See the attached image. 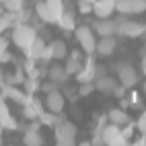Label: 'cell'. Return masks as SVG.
Segmentation results:
<instances>
[{
  "instance_id": "obj_1",
  "label": "cell",
  "mask_w": 146,
  "mask_h": 146,
  "mask_svg": "<svg viewBox=\"0 0 146 146\" xmlns=\"http://www.w3.org/2000/svg\"><path fill=\"white\" fill-rule=\"evenodd\" d=\"M54 134H56V144L58 146H72L76 142L78 128H76V123L70 121V119H58Z\"/></svg>"
},
{
  "instance_id": "obj_2",
  "label": "cell",
  "mask_w": 146,
  "mask_h": 146,
  "mask_svg": "<svg viewBox=\"0 0 146 146\" xmlns=\"http://www.w3.org/2000/svg\"><path fill=\"white\" fill-rule=\"evenodd\" d=\"M37 37V31H35V27H31V25H27V23H19V25H15V29H13V43L17 45V47H21V50L25 52L29 45H31V41Z\"/></svg>"
},
{
  "instance_id": "obj_3",
  "label": "cell",
  "mask_w": 146,
  "mask_h": 146,
  "mask_svg": "<svg viewBox=\"0 0 146 146\" xmlns=\"http://www.w3.org/2000/svg\"><path fill=\"white\" fill-rule=\"evenodd\" d=\"M74 35H76V41H78L80 50H82L86 56H93V54H95V47H97V37H95L93 27L80 25V27L74 29Z\"/></svg>"
},
{
  "instance_id": "obj_4",
  "label": "cell",
  "mask_w": 146,
  "mask_h": 146,
  "mask_svg": "<svg viewBox=\"0 0 146 146\" xmlns=\"http://www.w3.org/2000/svg\"><path fill=\"white\" fill-rule=\"evenodd\" d=\"M101 138H103V144H109V146H123V144H128V140H125L123 134H121V125H115L111 121H107L101 128Z\"/></svg>"
},
{
  "instance_id": "obj_5",
  "label": "cell",
  "mask_w": 146,
  "mask_h": 146,
  "mask_svg": "<svg viewBox=\"0 0 146 146\" xmlns=\"http://www.w3.org/2000/svg\"><path fill=\"white\" fill-rule=\"evenodd\" d=\"M115 72H117V78H119V84H123L125 89H132V86H136V82H138V72H136V68L128 62H121L115 66Z\"/></svg>"
},
{
  "instance_id": "obj_6",
  "label": "cell",
  "mask_w": 146,
  "mask_h": 146,
  "mask_svg": "<svg viewBox=\"0 0 146 146\" xmlns=\"http://www.w3.org/2000/svg\"><path fill=\"white\" fill-rule=\"evenodd\" d=\"M115 35L140 37V35H144V25L136 23V21H128V19H121V21H117V33H115Z\"/></svg>"
},
{
  "instance_id": "obj_7",
  "label": "cell",
  "mask_w": 146,
  "mask_h": 146,
  "mask_svg": "<svg viewBox=\"0 0 146 146\" xmlns=\"http://www.w3.org/2000/svg\"><path fill=\"white\" fill-rule=\"evenodd\" d=\"M115 11H119L121 15H140L146 11V0H117Z\"/></svg>"
},
{
  "instance_id": "obj_8",
  "label": "cell",
  "mask_w": 146,
  "mask_h": 146,
  "mask_svg": "<svg viewBox=\"0 0 146 146\" xmlns=\"http://www.w3.org/2000/svg\"><path fill=\"white\" fill-rule=\"evenodd\" d=\"M74 76H76L78 82H95V78H97V64H95L93 58H86V60L82 62V66H80V70Z\"/></svg>"
},
{
  "instance_id": "obj_9",
  "label": "cell",
  "mask_w": 146,
  "mask_h": 146,
  "mask_svg": "<svg viewBox=\"0 0 146 146\" xmlns=\"http://www.w3.org/2000/svg\"><path fill=\"white\" fill-rule=\"evenodd\" d=\"M43 105H45V109H47V111L62 113V111H64V107H66V97L56 89V91H52V93H47Z\"/></svg>"
},
{
  "instance_id": "obj_10",
  "label": "cell",
  "mask_w": 146,
  "mask_h": 146,
  "mask_svg": "<svg viewBox=\"0 0 146 146\" xmlns=\"http://www.w3.org/2000/svg\"><path fill=\"white\" fill-rule=\"evenodd\" d=\"M117 47V35H101V39H97L95 54L99 56H111Z\"/></svg>"
},
{
  "instance_id": "obj_11",
  "label": "cell",
  "mask_w": 146,
  "mask_h": 146,
  "mask_svg": "<svg viewBox=\"0 0 146 146\" xmlns=\"http://www.w3.org/2000/svg\"><path fill=\"white\" fill-rule=\"evenodd\" d=\"M0 125H2V130H17L19 128V121L13 117V113L6 105V99H2V97H0Z\"/></svg>"
},
{
  "instance_id": "obj_12",
  "label": "cell",
  "mask_w": 146,
  "mask_h": 146,
  "mask_svg": "<svg viewBox=\"0 0 146 146\" xmlns=\"http://www.w3.org/2000/svg\"><path fill=\"white\" fill-rule=\"evenodd\" d=\"M115 2L117 0H95L93 13L97 15V19H109L115 13Z\"/></svg>"
},
{
  "instance_id": "obj_13",
  "label": "cell",
  "mask_w": 146,
  "mask_h": 146,
  "mask_svg": "<svg viewBox=\"0 0 146 146\" xmlns=\"http://www.w3.org/2000/svg\"><path fill=\"white\" fill-rule=\"evenodd\" d=\"M93 31L99 35H115L117 33V21H113V19H97L93 25Z\"/></svg>"
},
{
  "instance_id": "obj_14",
  "label": "cell",
  "mask_w": 146,
  "mask_h": 146,
  "mask_svg": "<svg viewBox=\"0 0 146 146\" xmlns=\"http://www.w3.org/2000/svg\"><path fill=\"white\" fill-rule=\"evenodd\" d=\"M115 86H117V80H115L113 76L101 74V76H97V78H95V91H101L105 95H111Z\"/></svg>"
},
{
  "instance_id": "obj_15",
  "label": "cell",
  "mask_w": 146,
  "mask_h": 146,
  "mask_svg": "<svg viewBox=\"0 0 146 146\" xmlns=\"http://www.w3.org/2000/svg\"><path fill=\"white\" fill-rule=\"evenodd\" d=\"M107 119H109L111 123H115V125H125V123L132 121L128 111H125L123 107H115V109H111L109 113H107Z\"/></svg>"
},
{
  "instance_id": "obj_16",
  "label": "cell",
  "mask_w": 146,
  "mask_h": 146,
  "mask_svg": "<svg viewBox=\"0 0 146 146\" xmlns=\"http://www.w3.org/2000/svg\"><path fill=\"white\" fill-rule=\"evenodd\" d=\"M80 66H82V52H78V50H74V52H70V60L66 62V72H68V76H74L76 72L80 70Z\"/></svg>"
},
{
  "instance_id": "obj_17",
  "label": "cell",
  "mask_w": 146,
  "mask_h": 146,
  "mask_svg": "<svg viewBox=\"0 0 146 146\" xmlns=\"http://www.w3.org/2000/svg\"><path fill=\"white\" fill-rule=\"evenodd\" d=\"M23 144H27V146H41L43 138L39 134V128H27L23 132Z\"/></svg>"
},
{
  "instance_id": "obj_18",
  "label": "cell",
  "mask_w": 146,
  "mask_h": 146,
  "mask_svg": "<svg viewBox=\"0 0 146 146\" xmlns=\"http://www.w3.org/2000/svg\"><path fill=\"white\" fill-rule=\"evenodd\" d=\"M43 47H45V41L41 39L39 35H37L35 39L31 41V45H29L27 50H25V54H27V58H31V60H35V62H37V60L41 58V52H43Z\"/></svg>"
},
{
  "instance_id": "obj_19",
  "label": "cell",
  "mask_w": 146,
  "mask_h": 146,
  "mask_svg": "<svg viewBox=\"0 0 146 146\" xmlns=\"http://www.w3.org/2000/svg\"><path fill=\"white\" fill-rule=\"evenodd\" d=\"M47 47H50V52H52V58H54V60H62V58L68 56L66 41H62V39H54L52 43H47Z\"/></svg>"
},
{
  "instance_id": "obj_20",
  "label": "cell",
  "mask_w": 146,
  "mask_h": 146,
  "mask_svg": "<svg viewBox=\"0 0 146 146\" xmlns=\"http://www.w3.org/2000/svg\"><path fill=\"white\" fill-rule=\"evenodd\" d=\"M47 74H50V80H54L56 84H64L68 80V72H66V68L60 66V64H54L50 70H47Z\"/></svg>"
},
{
  "instance_id": "obj_21",
  "label": "cell",
  "mask_w": 146,
  "mask_h": 146,
  "mask_svg": "<svg viewBox=\"0 0 146 146\" xmlns=\"http://www.w3.org/2000/svg\"><path fill=\"white\" fill-rule=\"evenodd\" d=\"M56 23L60 25V29H64V31H74L76 29V19H74V15L70 11H64Z\"/></svg>"
},
{
  "instance_id": "obj_22",
  "label": "cell",
  "mask_w": 146,
  "mask_h": 146,
  "mask_svg": "<svg viewBox=\"0 0 146 146\" xmlns=\"http://www.w3.org/2000/svg\"><path fill=\"white\" fill-rule=\"evenodd\" d=\"M35 13H37V19H39V21H43V23H54L52 11H50V6H47L45 0H41V2L35 4Z\"/></svg>"
},
{
  "instance_id": "obj_23",
  "label": "cell",
  "mask_w": 146,
  "mask_h": 146,
  "mask_svg": "<svg viewBox=\"0 0 146 146\" xmlns=\"http://www.w3.org/2000/svg\"><path fill=\"white\" fill-rule=\"evenodd\" d=\"M58 115H60V113H54V111H47V109H43V111L39 113V117H37V119H39V123H41V125L54 128V125L58 123V119H60Z\"/></svg>"
},
{
  "instance_id": "obj_24",
  "label": "cell",
  "mask_w": 146,
  "mask_h": 146,
  "mask_svg": "<svg viewBox=\"0 0 146 146\" xmlns=\"http://www.w3.org/2000/svg\"><path fill=\"white\" fill-rule=\"evenodd\" d=\"M23 80H25L23 66H21V68H17V70H13L11 74H6V72H4V82H6V84H23Z\"/></svg>"
},
{
  "instance_id": "obj_25",
  "label": "cell",
  "mask_w": 146,
  "mask_h": 146,
  "mask_svg": "<svg viewBox=\"0 0 146 146\" xmlns=\"http://www.w3.org/2000/svg\"><path fill=\"white\" fill-rule=\"evenodd\" d=\"M23 91L29 93V95H35L37 91H41V82H39V78H31V76H27V78L23 80Z\"/></svg>"
},
{
  "instance_id": "obj_26",
  "label": "cell",
  "mask_w": 146,
  "mask_h": 146,
  "mask_svg": "<svg viewBox=\"0 0 146 146\" xmlns=\"http://www.w3.org/2000/svg\"><path fill=\"white\" fill-rule=\"evenodd\" d=\"M47 6H50V11H52V17H54V23L60 19V15L66 11L64 8V0H45Z\"/></svg>"
},
{
  "instance_id": "obj_27",
  "label": "cell",
  "mask_w": 146,
  "mask_h": 146,
  "mask_svg": "<svg viewBox=\"0 0 146 146\" xmlns=\"http://www.w3.org/2000/svg\"><path fill=\"white\" fill-rule=\"evenodd\" d=\"M23 6H25V0H6V2H4V11L19 13Z\"/></svg>"
},
{
  "instance_id": "obj_28",
  "label": "cell",
  "mask_w": 146,
  "mask_h": 146,
  "mask_svg": "<svg viewBox=\"0 0 146 146\" xmlns=\"http://www.w3.org/2000/svg\"><path fill=\"white\" fill-rule=\"evenodd\" d=\"M134 128L138 130L140 134H144V132H146V111H142V113L138 115V119L134 121Z\"/></svg>"
},
{
  "instance_id": "obj_29",
  "label": "cell",
  "mask_w": 146,
  "mask_h": 146,
  "mask_svg": "<svg viewBox=\"0 0 146 146\" xmlns=\"http://www.w3.org/2000/svg\"><path fill=\"white\" fill-rule=\"evenodd\" d=\"M95 91V82H80V89H78V97H86Z\"/></svg>"
},
{
  "instance_id": "obj_30",
  "label": "cell",
  "mask_w": 146,
  "mask_h": 146,
  "mask_svg": "<svg viewBox=\"0 0 146 146\" xmlns=\"http://www.w3.org/2000/svg\"><path fill=\"white\" fill-rule=\"evenodd\" d=\"M78 11L82 15H89V13H93V4L86 2V0H78Z\"/></svg>"
},
{
  "instance_id": "obj_31",
  "label": "cell",
  "mask_w": 146,
  "mask_h": 146,
  "mask_svg": "<svg viewBox=\"0 0 146 146\" xmlns=\"http://www.w3.org/2000/svg\"><path fill=\"white\" fill-rule=\"evenodd\" d=\"M111 95H115V97H117V99H121V97H125V86L123 84H117V86H115V89H113V93Z\"/></svg>"
},
{
  "instance_id": "obj_32",
  "label": "cell",
  "mask_w": 146,
  "mask_h": 146,
  "mask_svg": "<svg viewBox=\"0 0 146 146\" xmlns=\"http://www.w3.org/2000/svg\"><path fill=\"white\" fill-rule=\"evenodd\" d=\"M56 89H58V84H56L54 80L45 82V84H41V91H45V93H52V91H56Z\"/></svg>"
},
{
  "instance_id": "obj_33",
  "label": "cell",
  "mask_w": 146,
  "mask_h": 146,
  "mask_svg": "<svg viewBox=\"0 0 146 146\" xmlns=\"http://www.w3.org/2000/svg\"><path fill=\"white\" fill-rule=\"evenodd\" d=\"M140 72L146 76V52H144V56H142V60H140Z\"/></svg>"
},
{
  "instance_id": "obj_34",
  "label": "cell",
  "mask_w": 146,
  "mask_h": 146,
  "mask_svg": "<svg viewBox=\"0 0 146 146\" xmlns=\"http://www.w3.org/2000/svg\"><path fill=\"white\" fill-rule=\"evenodd\" d=\"M0 62H11V54H8V52H2V54H0Z\"/></svg>"
},
{
  "instance_id": "obj_35",
  "label": "cell",
  "mask_w": 146,
  "mask_h": 146,
  "mask_svg": "<svg viewBox=\"0 0 146 146\" xmlns=\"http://www.w3.org/2000/svg\"><path fill=\"white\" fill-rule=\"evenodd\" d=\"M136 144H138V146H146V132L140 136V138L138 140H136Z\"/></svg>"
},
{
  "instance_id": "obj_36",
  "label": "cell",
  "mask_w": 146,
  "mask_h": 146,
  "mask_svg": "<svg viewBox=\"0 0 146 146\" xmlns=\"http://www.w3.org/2000/svg\"><path fill=\"white\" fill-rule=\"evenodd\" d=\"M2 52H6V39L0 37V54H2Z\"/></svg>"
},
{
  "instance_id": "obj_37",
  "label": "cell",
  "mask_w": 146,
  "mask_h": 146,
  "mask_svg": "<svg viewBox=\"0 0 146 146\" xmlns=\"http://www.w3.org/2000/svg\"><path fill=\"white\" fill-rule=\"evenodd\" d=\"M2 84H4V70L0 68V86H2Z\"/></svg>"
},
{
  "instance_id": "obj_38",
  "label": "cell",
  "mask_w": 146,
  "mask_h": 146,
  "mask_svg": "<svg viewBox=\"0 0 146 146\" xmlns=\"http://www.w3.org/2000/svg\"><path fill=\"white\" fill-rule=\"evenodd\" d=\"M0 144H2V125H0Z\"/></svg>"
},
{
  "instance_id": "obj_39",
  "label": "cell",
  "mask_w": 146,
  "mask_h": 146,
  "mask_svg": "<svg viewBox=\"0 0 146 146\" xmlns=\"http://www.w3.org/2000/svg\"><path fill=\"white\" fill-rule=\"evenodd\" d=\"M142 89H144V95H146V80H144V84H142Z\"/></svg>"
},
{
  "instance_id": "obj_40",
  "label": "cell",
  "mask_w": 146,
  "mask_h": 146,
  "mask_svg": "<svg viewBox=\"0 0 146 146\" xmlns=\"http://www.w3.org/2000/svg\"><path fill=\"white\" fill-rule=\"evenodd\" d=\"M4 2H6V0H0V4H2V6H4Z\"/></svg>"
},
{
  "instance_id": "obj_41",
  "label": "cell",
  "mask_w": 146,
  "mask_h": 146,
  "mask_svg": "<svg viewBox=\"0 0 146 146\" xmlns=\"http://www.w3.org/2000/svg\"><path fill=\"white\" fill-rule=\"evenodd\" d=\"M86 2H91V4H93V2H95V0H86Z\"/></svg>"
},
{
  "instance_id": "obj_42",
  "label": "cell",
  "mask_w": 146,
  "mask_h": 146,
  "mask_svg": "<svg viewBox=\"0 0 146 146\" xmlns=\"http://www.w3.org/2000/svg\"><path fill=\"white\" fill-rule=\"evenodd\" d=\"M144 33H146V25H144Z\"/></svg>"
}]
</instances>
